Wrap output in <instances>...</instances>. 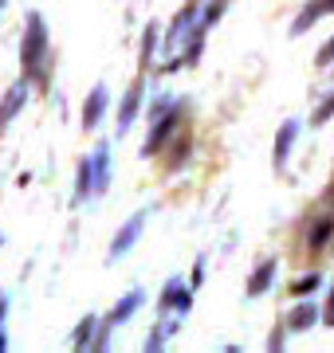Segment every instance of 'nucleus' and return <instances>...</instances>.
<instances>
[{
	"mask_svg": "<svg viewBox=\"0 0 334 353\" xmlns=\"http://www.w3.org/2000/svg\"><path fill=\"white\" fill-rule=\"evenodd\" d=\"M146 220H150V208H138V212L130 216L126 224L115 232V240H110V248H106V263H118L122 255H130V248L138 243L141 228H146Z\"/></svg>",
	"mask_w": 334,
	"mask_h": 353,
	"instance_id": "nucleus-4",
	"label": "nucleus"
},
{
	"mask_svg": "<svg viewBox=\"0 0 334 353\" xmlns=\"http://www.w3.org/2000/svg\"><path fill=\"white\" fill-rule=\"evenodd\" d=\"M205 263H208V255H197V263H193V275H189V287H201L205 283Z\"/></svg>",
	"mask_w": 334,
	"mask_h": 353,
	"instance_id": "nucleus-25",
	"label": "nucleus"
},
{
	"mask_svg": "<svg viewBox=\"0 0 334 353\" xmlns=\"http://www.w3.org/2000/svg\"><path fill=\"white\" fill-rule=\"evenodd\" d=\"M331 118H334V90H326V94H322V102L315 106V110H311L307 126H311V130H319V126H326Z\"/></svg>",
	"mask_w": 334,
	"mask_h": 353,
	"instance_id": "nucleus-18",
	"label": "nucleus"
},
{
	"mask_svg": "<svg viewBox=\"0 0 334 353\" xmlns=\"http://www.w3.org/2000/svg\"><path fill=\"white\" fill-rule=\"evenodd\" d=\"M4 314H8V294L0 290V326H4Z\"/></svg>",
	"mask_w": 334,
	"mask_h": 353,
	"instance_id": "nucleus-27",
	"label": "nucleus"
},
{
	"mask_svg": "<svg viewBox=\"0 0 334 353\" xmlns=\"http://www.w3.org/2000/svg\"><path fill=\"white\" fill-rule=\"evenodd\" d=\"M322 322L334 326V287H331V299H326V310H322Z\"/></svg>",
	"mask_w": 334,
	"mask_h": 353,
	"instance_id": "nucleus-26",
	"label": "nucleus"
},
{
	"mask_svg": "<svg viewBox=\"0 0 334 353\" xmlns=\"http://www.w3.org/2000/svg\"><path fill=\"white\" fill-rule=\"evenodd\" d=\"M331 240H334V212H326V216H319V220L307 224V248L311 252H322Z\"/></svg>",
	"mask_w": 334,
	"mask_h": 353,
	"instance_id": "nucleus-15",
	"label": "nucleus"
},
{
	"mask_svg": "<svg viewBox=\"0 0 334 353\" xmlns=\"http://www.w3.org/2000/svg\"><path fill=\"white\" fill-rule=\"evenodd\" d=\"M295 138H299V118H287V122L279 126V134H275V150H271V161H275V169H283V165H287Z\"/></svg>",
	"mask_w": 334,
	"mask_h": 353,
	"instance_id": "nucleus-11",
	"label": "nucleus"
},
{
	"mask_svg": "<svg viewBox=\"0 0 334 353\" xmlns=\"http://www.w3.org/2000/svg\"><path fill=\"white\" fill-rule=\"evenodd\" d=\"M161 48V28L150 24L146 32H141V51H138V67H141V75L154 67V51Z\"/></svg>",
	"mask_w": 334,
	"mask_h": 353,
	"instance_id": "nucleus-16",
	"label": "nucleus"
},
{
	"mask_svg": "<svg viewBox=\"0 0 334 353\" xmlns=\"http://www.w3.org/2000/svg\"><path fill=\"white\" fill-rule=\"evenodd\" d=\"M0 248H4V236H0Z\"/></svg>",
	"mask_w": 334,
	"mask_h": 353,
	"instance_id": "nucleus-29",
	"label": "nucleus"
},
{
	"mask_svg": "<svg viewBox=\"0 0 334 353\" xmlns=\"http://www.w3.org/2000/svg\"><path fill=\"white\" fill-rule=\"evenodd\" d=\"M20 67L32 87H48V67H52V36L39 12L24 16V43H20Z\"/></svg>",
	"mask_w": 334,
	"mask_h": 353,
	"instance_id": "nucleus-1",
	"label": "nucleus"
},
{
	"mask_svg": "<svg viewBox=\"0 0 334 353\" xmlns=\"http://www.w3.org/2000/svg\"><path fill=\"white\" fill-rule=\"evenodd\" d=\"M319 283H322V275L319 271H311V275H299L295 283H291V294H295V299H311V294H315V290H319Z\"/></svg>",
	"mask_w": 334,
	"mask_h": 353,
	"instance_id": "nucleus-20",
	"label": "nucleus"
},
{
	"mask_svg": "<svg viewBox=\"0 0 334 353\" xmlns=\"http://www.w3.org/2000/svg\"><path fill=\"white\" fill-rule=\"evenodd\" d=\"M90 161H95V196H103L110 189V141H99Z\"/></svg>",
	"mask_w": 334,
	"mask_h": 353,
	"instance_id": "nucleus-12",
	"label": "nucleus"
},
{
	"mask_svg": "<svg viewBox=\"0 0 334 353\" xmlns=\"http://www.w3.org/2000/svg\"><path fill=\"white\" fill-rule=\"evenodd\" d=\"M331 12H334V0H307V4L299 8V16L291 20V28H287V32H291V36H303L307 28H315L322 16H331Z\"/></svg>",
	"mask_w": 334,
	"mask_h": 353,
	"instance_id": "nucleus-8",
	"label": "nucleus"
},
{
	"mask_svg": "<svg viewBox=\"0 0 334 353\" xmlns=\"http://www.w3.org/2000/svg\"><path fill=\"white\" fill-rule=\"evenodd\" d=\"M28 99H32V83H28V79L20 75V79L12 83V87L4 90V102H0V130L12 126V118H16L20 110H24V102H28Z\"/></svg>",
	"mask_w": 334,
	"mask_h": 353,
	"instance_id": "nucleus-6",
	"label": "nucleus"
},
{
	"mask_svg": "<svg viewBox=\"0 0 334 353\" xmlns=\"http://www.w3.org/2000/svg\"><path fill=\"white\" fill-rule=\"evenodd\" d=\"M224 8H228V0H205V8H201V28L208 32V28L224 16Z\"/></svg>",
	"mask_w": 334,
	"mask_h": 353,
	"instance_id": "nucleus-21",
	"label": "nucleus"
},
{
	"mask_svg": "<svg viewBox=\"0 0 334 353\" xmlns=\"http://www.w3.org/2000/svg\"><path fill=\"white\" fill-rule=\"evenodd\" d=\"M87 196H95V161L90 157H83L75 169V192H71V204H87Z\"/></svg>",
	"mask_w": 334,
	"mask_h": 353,
	"instance_id": "nucleus-13",
	"label": "nucleus"
},
{
	"mask_svg": "<svg viewBox=\"0 0 334 353\" xmlns=\"http://www.w3.org/2000/svg\"><path fill=\"white\" fill-rule=\"evenodd\" d=\"M177 106H185V99H177V94H161V99H154V102H150V110H146L150 126H154L157 118H166L169 110H177Z\"/></svg>",
	"mask_w": 334,
	"mask_h": 353,
	"instance_id": "nucleus-19",
	"label": "nucleus"
},
{
	"mask_svg": "<svg viewBox=\"0 0 334 353\" xmlns=\"http://www.w3.org/2000/svg\"><path fill=\"white\" fill-rule=\"evenodd\" d=\"M181 322H185L181 314H161V318L154 322V330L146 334V350H150V353H157V350H161V345H166V341H169V338H173V334L181 330Z\"/></svg>",
	"mask_w": 334,
	"mask_h": 353,
	"instance_id": "nucleus-10",
	"label": "nucleus"
},
{
	"mask_svg": "<svg viewBox=\"0 0 334 353\" xmlns=\"http://www.w3.org/2000/svg\"><path fill=\"white\" fill-rule=\"evenodd\" d=\"M95 338H99V318L87 314L71 334V350H95Z\"/></svg>",
	"mask_w": 334,
	"mask_h": 353,
	"instance_id": "nucleus-17",
	"label": "nucleus"
},
{
	"mask_svg": "<svg viewBox=\"0 0 334 353\" xmlns=\"http://www.w3.org/2000/svg\"><path fill=\"white\" fill-rule=\"evenodd\" d=\"M4 4H8V0H0V12H4Z\"/></svg>",
	"mask_w": 334,
	"mask_h": 353,
	"instance_id": "nucleus-28",
	"label": "nucleus"
},
{
	"mask_svg": "<svg viewBox=\"0 0 334 353\" xmlns=\"http://www.w3.org/2000/svg\"><path fill=\"white\" fill-rule=\"evenodd\" d=\"M319 318H322L319 306L311 303V299H299V306H295L287 318H283V322H287V330H291V334H303V330H311Z\"/></svg>",
	"mask_w": 334,
	"mask_h": 353,
	"instance_id": "nucleus-14",
	"label": "nucleus"
},
{
	"mask_svg": "<svg viewBox=\"0 0 334 353\" xmlns=\"http://www.w3.org/2000/svg\"><path fill=\"white\" fill-rule=\"evenodd\" d=\"M275 275H279V259L271 255V259H264V263H256V271L248 275V287H244V294L248 299H264L271 290V283H275Z\"/></svg>",
	"mask_w": 334,
	"mask_h": 353,
	"instance_id": "nucleus-7",
	"label": "nucleus"
},
{
	"mask_svg": "<svg viewBox=\"0 0 334 353\" xmlns=\"http://www.w3.org/2000/svg\"><path fill=\"white\" fill-rule=\"evenodd\" d=\"M185 157H189V138H181L177 150L169 153V169H181V165H185Z\"/></svg>",
	"mask_w": 334,
	"mask_h": 353,
	"instance_id": "nucleus-24",
	"label": "nucleus"
},
{
	"mask_svg": "<svg viewBox=\"0 0 334 353\" xmlns=\"http://www.w3.org/2000/svg\"><path fill=\"white\" fill-rule=\"evenodd\" d=\"M193 310V287L185 283L181 275H169L161 294H157V314H189Z\"/></svg>",
	"mask_w": 334,
	"mask_h": 353,
	"instance_id": "nucleus-2",
	"label": "nucleus"
},
{
	"mask_svg": "<svg viewBox=\"0 0 334 353\" xmlns=\"http://www.w3.org/2000/svg\"><path fill=\"white\" fill-rule=\"evenodd\" d=\"M106 106H110V90H106V83H99V87L87 94V102H83V130H95L99 122H103Z\"/></svg>",
	"mask_w": 334,
	"mask_h": 353,
	"instance_id": "nucleus-9",
	"label": "nucleus"
},
{
	"mask_svg": "<svg viewBox=\"0 0 334 353\" xmlns=\"http://www.w3.org/2000/svg\"><path fill=\"white\" fill-rule=\"evenodd\" d=\"M185 110H189V102H185V106H177V110H169L166 118H157L154 126H150V138L141 141V157H157V153L166 150V141L181 130V118H185Z\"/></svg>",
	"mask_w": 334,
	"mask_h": 353,
	"instance_id": "nucleus-3",
	"label": "nucleus"
},
{
	"mask_svg": "<svg viewBox=\"0 0 334 353\" xmlns=\"http://www.w3.org/2000/svg\"><path fill=\"white\" fill-rule=\"evenodd\" d=\"M141 99H146V79H134V83H130V90L122 94V102H118V118H115L118 138L134 126V118H138V110H141Z\"/></svg>",
	"mask_w": 334,
	"mask_h": 353,
	"instance_id": "nucleus-5",
	"label": "nucleus"
},
{
	"mask_svg": "<svg viewBox=\"0 0 334 353\" xmlns=\"http://www.w3.org/2000/svg\"><path fill=\"white\" fill-rule=\"evenodd\" d=\"M315 67H319V71L334 67V36H331V39H326V43L319 48V55H315Z\"/></svg>",
	"mask_w": 334,
	"mask_h": 353,
	"instance_id": "nucleus-22",
	"label": "nucleus"
},
{
	"mask_svg": "<svg viewBox=\"0 0 334 353\" xmlns=\"http://www.w3.org/2000/svg\"><path fill=\"white\" fill-rule=\"evenodd\" d=\"M287 334H291V330H287V322H279V326L268 334V350H271V353H279V350H283V341H287Z\"/></svg>",
	"mask_w": 334,
	"mask_h": 353,
	"instance_id": "nucleus-23",
	"label": "nucleus"
}]
</instances>
